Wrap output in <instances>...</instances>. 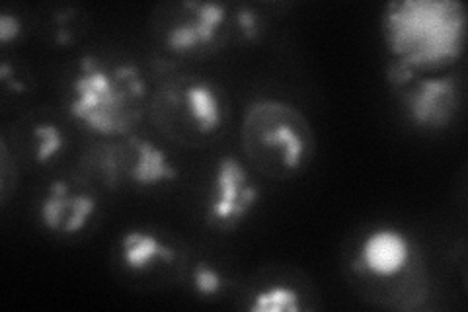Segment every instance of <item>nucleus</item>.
Listing matches in <instances>:
<instances>
[{
	"instance_id": "1",
	"label": "nucleus",
	"mask_w": 468,
	"mask_h": 312,
	"mask_svg": "<svg viewBox=\"0 0 468 312\" xmlns=\"http://www.w3.org/2000/svg\"><path fill=\"white\" fill-rule=\"evenodd\" d=\"M380 27L392 61L416 72L439 70L464 53L466 8L461 0H392Z\"/></svg>"
},
{
	"instance_id": "2",
	"label": "nucleus",
	"mask_w": 468,
	"mask_h": 312,
	"mask_svg": "<svg viewBox=\"0 0 468 312\" xmlns=\"http://www.w3.org/2000/svg\"><path fill=\"white\" fill-rule=\"evenodd\" d=\"M146 84L131 63L106 65L84 55L72 79L69 113L101 137H129L144 112Z\"/></svg>"
},
{
	"instance_id": "3",
	"label": "nucleus",
	"mask_w": 468,
	"mask_h": 312,
	"mask_svg": "<svg viewBox=\"0 0 468 312\" xmlns=\"http://www.w3.org/2000/svg\"><path fill=\"white\" fill-rule=\"evenodd\" d=\"M240 139L246 158L271 180H289L311 165L314 131L295 103L280 98H256L248 103Z\"/></svg>"
},
{
	"instance_id": "4",
	"label": "nucleus",
	"mask_w": 468,
	"mask_h": 312,
	"mask_svg": "<svg viewBox=\"0 0 468 312\" xmlns=\"http://www.w3.org/2000/svg\"><path fill=\"white\" fill-rule=\"evenodd\" d=\"M153 115L170 139L201 145L223 127L227 100L215 82L201 77H182L154 96Z\"/></svg>"
},
{
	"instance_id": "5",
	"label": "nucleus",
	"mask_w": 468,
	"mask_h": 312,
	"mask_svg": "<svg viewBox=\"0 0 468 312\" xmlns=\"http://www.w3.org/2000/svg\"><path fill=\"white\" fill-rule=\"evenodd\" d=\"M260 191L239 158L223 156L217 162L207 207L209 225L232 229L252 213Z\"/></svg>"
},
{
	"instance_id": "6",
	"label": "nucleus",
	"mask_w": 468,
	"mask_h": 312,
	"mask_svg": "<svg viewBox=\"0 0 468 312\" xmlns=\"http://www.w3.org/2000/svg\"><path fill=\"white\" fill-rule=\"evenodd\" d=\"M180 12L165 32V43L172 53L197 55L217 46L227 24L225 5L186 0Z\"/></svg>"
},
{
	"instance_id": "7",
	"label": "nucleus",
	"mask_w": 468,
	"mask_h": 312,
	"mask_svg": "<svg viewBox=\"0 0 468 312\" xmlns=\"http://www.w3.org/2000/svg\"><path fill=\"white\" fill-rule=\"evenodd\" d=\"M404 91L408 120L426 131L445 129L461 108V88L455 77L416 79Z\"/></svg>"
},
{
	"instance_id": "8",
	"label": "nucleus",
	"mask_w": 468,
	"mask_h": 312,
	"mask_svg": "<svg viewBox=\"0 0 468 312\" xmlns=\"http://www.w3.org/2000/svg\"><path fill=\"white\" fill-rule=\"evenodd\" d=\"M412 260V242L394 227H380L365 236L359 254L357 270L365 275L388 279L406 270Z\"/></svg>"
},
{
	"instance_id": "9",
	"label": "nucleus",
	"mask_w": 468,
	"mask_h": 312,
	"mask_svg": "<svg viewBox=\"0 0 468 312\" xmlns=\"http://www.w3.org/2000/svg\"><path fill=\"white\" fill-rule=\"evenodd\" d=\"M96 211V198L88 191H72L65 180H53L39 205V219L58 234L80 232Z\"/></svg>"
},
{
	"instance_id": "10",
	"label": "nucleus",
	"mask_w": 468,
	"mask_h": 312,
	"mask_svg": "<svg viewBox=\"0 0 468 312\" xmlns=\"http://www.w3.org/2000/svg\"><path fill=\"white\" fill-rule=\"evenodd\" d=\"M123 153H125V176L133 184L151 188V186L178 180L180 172L172 165L168 153L163 146H158L146 139H137L129 135Z\"/></svg>"
},
{
	"instance_id": "11",
	"label": "nucleus",
	"mask_w": 468,
	"mask_h": 312,
	"mask_svg": "<svg viewBox=\"0 0 468 312\" xmlns=\"http://www.w3.org/2000/svg\"><path fill=\"white\" fill-rule=\"evenodd\" d=\"M120 248L125 267L133 272L149 270L154 262H172L176 256L172 246H168L160 236L141 229L127 231L122 236Z\"/></svg>"
},
{
	"instance_id": "12",
	"label": "nucleus",
	"mask_w": 468,
	"mask_h": 312,
	"mask_svg": "<svg viewBox=\"0 0 468 312\" xmlns=\"http://www.w3.org/2000/svg\"><path fill=\"white\" fill-rule=\"evenodd\" d=\"M252 312H299L303 308L301 295L291 285H270L258 291L248 303Z\"/></svg>"
},
{
	"instance_id": "13",
	"label": "nucleus",
	"mask_w": 468,
	"mask_h": 312,
	"mask_svg": "<svg viewBox=\"0 0 468 312\" xmlns=\"http://www.w3.org/2000/svg\"><path fill=\"white\" fill-rule=\"evenodd\" d=\"M34 137L37 141L36 148V160L39 165H48L65 146L63 131L53 124H37L34 127Z\"/></svg>"
},
{
	"instance_id": "14",
	"label": "nucleus",
	"mask_w": 468,
	"mask_h": 312,
	"mask_svg": "<svg viewBox=\"0 0 468 312\" xmlns=\"http://www.w3.org/2000/svg\"><path fill=\"white\" fill-rule=\"evenodd\" d=\"M192 284L197 295L201 296H215L223 291L225 279L221 272L215 270L209 264H197L192 272Z\"/></svg>"
},
{
	"instance_id": "15",
	"label": "nucleus",
	"mask_w": 468,
	"mask_h": 312,
	"mask_svg": "<svg viewBox=\"0 0 468 312\" xmlns=\"http://www.w3.org/2000/svg\"><path fill=\"white\" fill-rule=\"evenodd\" d=\"M234 20H237V26L240 29V34L248 39V41H256L261 34V22L260 16L256 14L254 8L250 6H237L234 8Z\"/></svg>"
},
{
	"instance_id": "16",
	"label": "nucleus",
	"mask_w": 468,
	"mask_h": 312,
	"mask_svg": "<svg viewBox=\"0 0 468 312\" xmlns=\"http://www.w3.org/2000/svg\"><path fill=\"white\" fill-rule=\"evenodd\" d=\"M0 198H3V203L6 205L8 198H10V191H12V186L16 182L10 180V176L14 174L12 170V158H10V153H8V146H6V141L0 143Z\"/></svg>"
},
{
	"instance_id": "17",
	"label": "nucleus",
	"mask_w": 468,
	"mask_h": 312,
	"mask_svg": "<svg viewBox=\"0 0 468 312\" xmlns=\"http://www.w3.org/2000/svg\"><path fill=\"white\" fill-rule=\"evenodd\" d=\"M387 79L394 88H404L418 79V72L400 61H390L387 69Z\"/></svg>"
},
{
	"instance_id": "18",
	"label": "nucleus",
	"mask_w": 468,
	"mask_h": 312,
	"mask_svg": "<svg viewBox=\"0 0 468 312\" xmlns=\"http://www.w3.org/2000/svg\"><path fill=\"white\" fill-rule=\"evenodd\" d=\"M22 20L16 16V14L3 12L0 14V41L10 43L14 39H18L22 36Z\"/></svg>"
},
{
	"instance_id": "19",
	"label": "nucleus",
	"mask_w": 468,
	"mask_h": 312,
	"mask_svg": "<svg viewBox=\"0 0 468 312\" xmlns=\"http://www.w3.org/2000/svg\"><path fill=\"white\" fill-rule=\"evenodd\" d=\"M0 81H3L10 91H16V92H26V86H24V82H20L16 77H14L12 74V67H10V63H3L0 65Z\"/></svg>"
}]
</instances>
